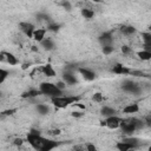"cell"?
<instances>
[{
  "mask_svg": "<svg viewBox=\"0 0 151 151\" xmlns=\"http://www.w3.org/2000/svg\"><path fill=\"white\" fill-rule=\"evenodd\" d=\"M40 94H41V92L39 90H29L27 92H24L21 94V98H34V97H38Z\"/></svg>",
  "mask_w": 151,
  "mask_h": 151,
  "instance_id": "cell-16",
  "label": "cell"
},
{
  "mask_svg": "<svg viewBox=\"0 0 151 151\" xmlns=\"http://www.w3.org/2000/svg\"><path fill=\"white\" fill-rule=\"evenodd\" d=\"M91 1H93V2H100V1H103V0H91Z\"/></svg>",
  "mask_w": 151,
  "mask_h": 151,
  "instance_id": "cell-38",
  "label": "cell"
},
{
  "mask_svg": "<svg viewBox=\"0 0 151 151\" xmlns=\"http://www.w3.org/2000/svg\"><path fill=\"white\" fill-rule=\"evenodd\" d=\"M120 31H122L124 34L130 35V34H133V33L136 32V28L132 27V26H123V27L120 28Z\"/></svg>",
  "mask_w": 151,
  "mask_h": 151,
  "instance_id": "cell-22",
  "label": "cell"
},
{
  "mask_svg": "<svg viewBox=\"0 0 151 151\" xmlns=\"http://www.w3.org/2000/svg\"><path fill=\"white\" fill-rule=\"evenodd\" d=\"M122 52H123L124 54H129V53H131L132 51H131V48H130L129 46H122Z\"/></svg>",
  "mask_w": 151,
  "mask_h": 151,
  "instance_id": "cell-31",
  "label": "cell"
},
{
  "mask_svg": "<svg viewBox=\"0 0 151 151\" xmlns=\"http://www.w3.org/2000/svg\"><path fill=\"white\" fill-rule=\"evenodd\" d=\"M7 76H8V72L6 70H4V68H0V84L5 81V79L7 78Z\"/></svg>",
  "mask_w": 151,
  "mask_h": 151,
  "instance_id": "cell-25",
  "label": "cell"
},
{
  "mask_svg": "<svg viewBox=\"0 0 151 151\" xmlns=\"http://www.w3.org/2000/svg\"><path fill=\"white\" fill-rule=\"evenodd\" d=\"M37 110H38V111H39V113H41V114H46V113H48V111H50L48 106H47V105H45V104H38Z\"/></svg>",
  "mask_w": 151,
  "mask_h": 151,
  "instance_id": "cell-23",
  "label": "cell"
},
{
  "mask_svg": "<svg viewBox=\"0 0 151 151\" xmlns=\"http://www.w3.org/2000/svg\"><path fill=\"white\" fill-rule=\"evenodd\" d=\"M142 126H143V123L140 120L134 119V118H130V119H122V123H120L119 127H122L124 133L132 134L134 131H137Z\"/></svg>",
  "mask_w": 151,
  "mask_h": 151,
  "instance_id": "cell-3",
  "label": "cell"
},
{
  "mask_svg": "<svg viewBox=\"0 0 151 151\" xmlns=\"http://www.w3.org/2000/svg\"><path fill=\"white\" fill-rule=\"evenodd\" d=\"M5 57H6V61L9 64V65H17L18 64V59L14 54L9 53V52H5Z\"/></svg>",
  "mask_w": 151,
  "mask_h": 151,
  "instance_id": "cell-17",
  "label": "cell"
},
{
  "mask_svg": "<svg viewBox=\"0 0 151 151\" xmlns=\"http://www.w3.org/2000/svg\"><path fill=\"white\" fill-rule=\"evenodd\" d=\"M39 91L41 92V94H46L48 97H57V96H60L63 94V91L59 90L55 84H52V83H41L40 86H39Z\"/></svg>",
  "mask_w": 151,
  "mask_h": 151,
  "instance_id": "cell-4",
  "label": "cell"
},
{
  "mask_svg": "<svg viewBox=\"0 0 151 151\" xmlns=\"http://www.w3.org/2000/svg\"><path fill=\"white\" fill-rule=\"evenodd\" d=\"M15 112H17V109H8V110H4V111L0 113V116H2V117H8V116L14 114Z\"/></svg>",
  "mask_w": 151,
  "mask_h": 151,
  "instance_id": "cell-24",
  "label": "cell"
},
{
  "mask_svg": "<svg viewBox=\"0 0 151 151\" xmlns=\"http://www.w3.org/2000/svg\"><path fill=\"white\" fill-rule=\"evenodd\" d=\"M93 100L97 101V103H101L104 100V97H103V94L100 92H97V93L93 94Z\"/></svg>",
  "mask_w": 151,
  "mask_h": 151,
  "instance_id": "cell-26",
  "label": "cell"
},
{
  "mask_svg": "<svg viewBox=\"0 0 151 151\" xmlns=\"http://www.w3.org/2000/svg\"><path fill=\"white\" fill-rule=\"evenodd\" d=\"M0 61H6V57H5V52L0 53Z\"/></svg>",
  "mask_w": 151,
  "mask_h": 151,
  "instance_id": "cell-35",
  "label": "cell"
},
{
  "mask_svg": "<svg viewBox=\"0 0 151 151\" xmlns=\"http://www.w3.org/2000/svg\"><path fill=\"white\" fill-rule=\"evenodd\" d=\"M78 71H79V73L83 76V78H84V79H86V80H88V81H92V80H94V79H96V74H94V72H92V71H91V70H88V68L79 67V68H78Z\"/></svg>",
  "mask_w": 151,
  "mask_h": 151,
  "instance_id": "cell-10",
  "label": "cell"
},
{
  "mask_svg": "<svg viewBox=\"0 0 151 151\" xmlns=\"http://www.w3.org/2000/svg\"><path fill=\"white\" fill-rule=\"evenodd\" d=\"M72 116H73V117H81V116H83V113H81V112H73V113H72Z\"/></svg>",
  "mask_w": 151,
  "mask_h": 151,
  "instance_id": "cell-36",
  "label": "cell"
},
{
  "mask_svg": "<svg viewBox=\"0 0 151 151\" xmlns=\"http://www.w3.org/2000/svg\"><path fill=\"white\" fill-rule=\"evenodd\" d=\"M116 147H117L119 151H129V150H131V149H134L136 145L124 139L123 142H118V143L116 144Z\"/></svg>",
  "mask_w": 151,
  "mask_h": 151,
  "instance_id": "cell-11",
  "label": "cell"
},
{
  "mask_svg": "<svg viewBox=\"0 0 151 151\" xmlns=\"http://www.w3.org/2000/svg\"><path fill=\"white\" fill-rule=\"evenodd\" d=\"M46 33H47V29L46 28H34L33 34H32V39L35 40V41H38V42H41L45 39Z\"/></svg>",
  "mask_w": 151,
  "mask_h": 151,
  "instance_id": "cell-8",
  "label": "cell"
},
{
  "mask_svg": "<svg viewBox=\"0 0 151 151\" xmlns=\"http://www.w3.org/2000/svg\"><path fill=\"white\" fill-rule=\"evenodd\" d=\"M28 66H29V64H24V65H22V68H24V70H26Z\"/></svg>",
  "mask_w": 151,
  "mask_h": 151,
  "instance_id": "cell-37",
  "label": "cell"
},
{
  "mask_svg": "<svg viewBox=\"0 0 151 151\" xmlns=\"http://www.w3.org/2000/svg\"><path fill=\"white\" fill-rule=\"evenodd\" d=\"M27 142L29 143V145L33 149L41 150V151H50V150L57 147V145H58L57 142L42 137L39 133V131H35V130H31V132H28Z\"/></svg>",
  "mask_w": 151,
  "mask_h": 151,
  "instance_id": "cell-1",
  "label": "cell"
},
{
  "mask_svg": "<svg viewBox=\"0 0 151 151\" xmlns=\"http://www.w3.org/2000/svg\"><path fill=\"white\" fill-rule=\"evenodd\" d=\"M61 5L64 6V8H66L67 11H70L71 9V5H70V2L67 1V0H64L63 2H61Z\"/></svg>",
  "mask_w": 151,
  "mask_h": 151,
  "instance_id": "cell-33",
  "label": "cell"
},
{
  "mask_svg": "<svg viewBox=\"0 0 151 151\" xmlns=\"http://www.w3.org/2000/svg\"><path fill=\"white\" fill-rule=\"evenodd\" d=\"M114 113H116V110L112 109V107L104 106V107L101 109V114H104V116H106V117H109V116H113Z\"/></svg>",
  "mask_w": 151,
  "mask_h": 151,
  "instance_id": "cell-21",
  "label": "cell"
},
{
  "mask_svg": "<svg viewBox=\"0 0 151 151\" xmlns=\"http://www.w3.org/2000/svg\"><path fill=\"white\" fill-rule=\"evenodd\" d=\"M55 86H57L59 90H61V91H63V90L66 87V84H65V81H58V83L55 84Z\"/></svg>",
  "mask_w": 151,
  "mask_h": 151,
  "instance_id": "cell-30",
  "label": "cell"
},
{
  "mask_svg": "<svg viewBox=\"0 0 151 151\" xmlns=\"http://www.w3.org/2000/svg\"><path fill=\"white\" fill-rule=\"evenodd\" d=\"M19 28L28 37V38H32V34H33V31H34V25L28 22V21H21L19 22Z\"/></svg>",
  "mask_w": 151,
  "mask_h": 151,
  "instance_id": "cell-6",
  "label": "cell"
},
{
  "mask_svg": "<svg viewBox=\"0 0 151 151\" xmlns=\"http://www.w3.org/2000/svg\"><path fill=\"white\" fill-rule=\"evenodd\" d=\"M85 150H88V151H96L97 147H96L94 145H92V144H87V145H85Z\"/></svg>",
  "mask_w": 151,
  "mask_h": 151,
  "instance_id": "cell-34",
  "label": "cell"
},
{
  "mask_svg": "<svg viewBox=\"0 0 151 151\" xmlns=\"http://www.w3.org/2000/svg\"><path fill=\"white\" fill-rule=\"evenodd\" d=\"M41 45H42V47H44L45 50H47V51H51V50H53V47H54L53 41H52L51 39H44V40L41 41Z\"/></svg>",
  "mask_w": 151,
  "mask_h": 151,
  "instance_id": "cell-20",
  "label": "cell"
},
{
  "mask_svg": "<svg viewBox=\"0 0 151 151\" xmlns=\"http://www.w3.org/2000/svg\"><path fill=\"white\" fill-rule=\"evenodd\" d=\"M63 79H64V81H65V84H66V85H73V84H76V83H77L76 77H74L72 73H70V72L64 73Z\"/></svg>",
  "mask_w": 151,
  "mask_h": 151,
  "instance_id": "cell-15",
  "label": "cell"
},
{
  "mask_svg": "<svg viewBox=\"0 0 151 151\" xmlns=\"http://www.w3.org/2000/svg\"><path fill=\"white\" fill-rule=\"evenodd\" d=\"M120 123H122V118L117 117V116H109L106 117L105 119V126H107L109 129L111 130H116L120 126Z\"/></svg>",
  "mask_w": 151,
  "mask_h": 151,
  "instance_id": "cell-5",
  "label": "cell"
},
{
  "mask_svg": "<svg viewBox=\"0 0 151 151\" xmlns=\"http://www.w3.org/2000/svg\"><path fill=\"white\" fill-rule=\"evenodd\" d=\"M137 55H138L139 59H142V60H150V59H151V52L147 51V50L137 52Z\"/></svg>",
  "mask_w": 151,
  "mask_h": 151,
  "instance_id": "cell-18",
  "label": "cell"
},
{
  "mask_svg": "<svg viewBox=\"0 0 151 151\" xmlns=\"http://www.w3.org/2000/svg\"><path fill=\"white\" fill-rule=\"evenodd\" d=\"M80 13L85 19H92L94 17V12L92 9H90V8H81Z\"/></svg>",
  "mask_w": 151,
  "mask_h": 151,
  "instance_id": "cell-19",
  "label": "cell"
},
{
  "mask_svg": "<svg viewBox=\"0 0 151 151\" xmlns=\"http://www.w3.org/2000/svg\"><path fill=\"white\" fill-rule=\"evenodd\" d=\"M13 143H14V145L20 146V145H22V144H24V139H22V138H15Z\"/></svg>",
  "mask_w": 151,
  "mask_h": 151,
  "instance_id": "cell-32",
  "label": "cell"
},
{
  "mask_svg": "<svg viewBox=\"0 0 151 151\" xmlns=\"http://www.w3.org/2000/svg\"><path fill=\"white\" fill-rule=\"evenodd\" d=\"M80 97L79 96H57V97H52L51 101L52 104L58 107V109H65L72 104H76L77 101H79Z\"/></svg>",
  "mask_w": 151,
  "mask_h": 151,
  "instance_id": "cell-2",
  "label": "cell"
},
{
  "mask_svg": "<svg viewBox=\"0 0 151 151\" xmlns=\"http://www.w3.org/2000/svg\"><path fill=\"white\" fill-rule=\"evenodd\" d=\"M47 133L51 134V136H58V134H60V130L59 129H53V130H50Z\"/></svg>",
  "mask_w": 151,
  "mask_h": 151,
  "instance_id": "cell-29",
  "label": "cell"
},
{
  "mask_svg": "<svg viewBox=\"0 0 151 151\" xmlns=\"http://www.w3.org/2000/svg\"><path fill=\"white\" fill-rule=\"evenodd\" d=\"M59 28H60V26L59 25H57V24H51V25H48L47 26V31H51V32H57V31H59Z\"/></svg>",
  "mask_w": 151,
  "mask_h": 151,
  "instance_id": "cell-27",
  "label": "cell"
},
{
  "mask_svg": "<svg viewBox=\"0 0 151 151\" xmlns=\"http://www.w3.org/2000/svg\"><path fill=\"white\" fill-rule=\"evenodd\" d=\"M123 88H124L125 91L130 92V93H133V94H136V93H138V92L140 91V87H139L136 83H133V81H131V80H126V81L123 84Z\"/></svg>",
  "mask_w": 151,
  "mask_h": 151,
  "instance_id": "cell-7",
  "label": "cell"
},
{
  "mask_svg": "<svg viewBox=\"0 0 151 151\" xmlns=\"http://www.w3.org/2000/svg\"><path fill=\"white\" fill-rule=\"evenodd\" d=\"M99 42L101 44V46H106V45H111L113 41V37L111 32H104L101 35H99L98 38Z\"/></svg>",
  "mask_w": 151,
  "mask_h": 151,
  "instance_id": "cell-9",
  "label": "cell"
},
{
  "mask_svg": "<svg viewBox=\"0 0 151 151\" xmlns=\"http://www.w3.org/2000/svg\"><path fill=\"white\" fill-rule=\"evenodd\" d=\"M139 111V105L133 103V104H129L126 105L124 109H123V112L124 113H127V114H131V113H137Z\"/></svg>",
  "mask_w": 151,
  "mask_h": 151,
  "instance_id": "cell-13",
  "label": "cell"
},
{
  "mask_svg": "<svg viewBox=\"0 0 151 151\" xmlns=\"http://www.w3.org/2000/svg\"><path fill=\"white\" fill-rule=\"evenodd\" d=\"M112 51H113L112 45H106V46H103V52H104V54H110Z\"/></svg>",
  "mask_w": 151,
  "mask_h": 151,
  "instance_id": "cell-28",
  "label": "cell"
},
{
  "mask_svg": "<svg viewBox=\"0 0 151 151\" xmlns=\"http://www.w3.org/2000/svg\"><path fill=\"white\" fill-rule=\"evenodd\" d=\"M130 70L131 68H127L126 66H123L122 64H117L113 67V72L117 73V74H129Z\"/></svg>",
  "mask_w": 151,
  "mask_h": 151,
  "instance_id": "cell-14",
  "label": "cell"
},
{
  "mask_svg": "<svg viewBox=\"0 0 151 151\" xmlns=\"http://www.w3.org/2000/svg\"><path fill=\"white\" fill-rule=\"evenodd\" d=\"M39 71H40V72H42L46 77H50V78H52V77H54V76H55V71L53 70V67H52V65H51V64H46V65L41 66V67L39 68Z\"/></svg>",
  "mask_w": 151,
  "mask_h": 151,
  "instance_id": "cell-12",
  "label": "cell"
}]
</instances>
